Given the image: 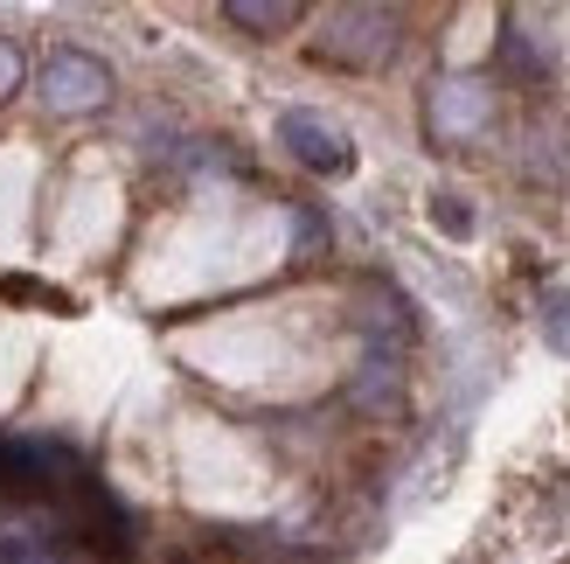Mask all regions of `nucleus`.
Segmentation results:
<instances>
[{"label": "nucleus", "instance_id": "6e6552de", "mask_svg": "<svg viewBox=\"0 0 570 564\" xmlns=\"http://www.w3.org/2000/svg\"><path fill=\"white\" fill-rule=\"evenodd\" d=\"M14 77H21V64H14V49H8V42H0V98H8V91H14Z\"/></svg>", "mask_w": 570, "mask_h": 564}, {"label": "nucleus", "instance_id": "0eeeda50", "mask_svg": "<svg viewBox=\"0 0 570 564\" xmlns=\"http://www.w3.org/2000/svg\"><path fill=\"white\" fill-rule=\"evenodd\" d=\"M230 21H237V28H293V21H299V8H250V0H237Z\"/></svg>", "mask_w": 570, "mask_h": 564}, {"label": "nucleus", "instance_id": "7ed1b4c3", "mask_svg": "<svg viewBox=\"0 0 570 564\" xmlns=\"http://www.w3.org/2000/svg\"><path fill=\"white\" fill-rule=\"evenodd\" d=\"M480 119H488V98H480V84H445V91L432 98V126H439V133H473Z\"/></svg>", "mask_w": 570, "mask_h": 564}, {"label": "nucleus", "instance_id": "f257e3e1", "mask_svg": "<svg viewBox=\"0 0 570 564\" xmlns=\"http://www.w3.org/2000/svg\"><path fill=\"white\" fill-rule=\"evenodd\" d=\"M278 139L293 147L299 167H313V175H348L355 167L348 133H341L334 119H321V111H278Z\"/></svg>", "mask_w": 570, "mask_h": 564}, {"label": "nucleus", "instance_id": "423d86ee", "mask_svg": "<svg viewBox=\"0 0 570 564\" xmlns=\"http://www.w3.org/2000/svg\"><path fill=\"white\" fill-rule=\"evenodd\" d=\"M432 223L445 237H473V210L460 203V195H432Z\"/></svg>", "mask_w": 570, "mask_h": 564}, {"label": "nucleus", "instance_id": "39448f33", "mask_svg": "<svg viewBox=\"0 0 570 564\" xmlns=\"http://www.w3.org/2000/svg\"><path fill=\"white\" fill-rule=\"evenodd\" d=\"M0 564H63V551H56V537L14 529V537H0Z\"/></svg>", "mask_w": 570, "mask_h": 564}, {"label": "nucleus", "instance_id": "20e7f679", "mask_svg": "<svg viewBox=\"0 0 570 564\" xmlns=\"http://www.w3.org/2000/svg\"><path fill=\"white\" fill-rule=\"evenodd\" d=\"M535 328H543V342L557 356H570V286H550L543 293V314H535Z\"/></svg>", "mask_w": 570, "mask_h": 564}, {"label": "nucleus", "instance_id": "f03ea898", "mask_svg": "<svg viewBox=\"0 0 570 564\" xmlns=\"http://www.w3.org/2000/svg\"><path fill=\"white\" fill-rule=\"evenodd\" d=\"M42 98H49V111H98L111 98V70L98 64V56L63 49V56L42 64Z\"/></svg>", "mask_w": 570, "mask_h": 564}]
</instances>
